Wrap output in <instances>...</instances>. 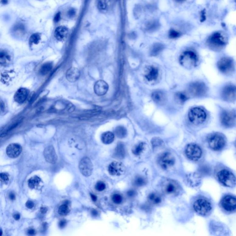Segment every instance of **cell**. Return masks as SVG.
I'll list each match as a JSON object with an SVG mask.
<instances>
[{"label":"cell","mask_w":236,"mask_h":236,"mask_svg":"<svg viewBox=\"0 0 236 236\" xmlns=\"http://www.w3.org/2000/svg\"><path fill=\"white\" fill-rule=\"evenodd\" d=\"M179 61L183 67L186 68L191 69L197 65L198 58L195 53L192 51H186L180 55Z\"/></svg>","instance_id":"cell-1"},{"label":"cell","mask_w":236,"mask_h":236,"mask_svg":"<svg viewBox=\"0 0 236 236\" xmlns=\"http://www.w3.org/2000/svg\"><path fill=\"white\" fill-rule=\"evenodd\" d=\"M189 121L195 124L199 125L203 123L206 118V114L203 109L200 107H195L190 109L188 113Z\"/></svg>","instance_id":"cell-2"},{"label":"cell","mask_w":236,"mask_h":236,"mask_svg":"<svg viewBox=\"0 0 236 236\" xmlns=\"http://www.w3.org/2000/svg\"><path fill=\"white\" fill-rule=\"evenodd\" d=\"M218 180L222 185L228 187H232L236 184L235 175L229 171L223 169L217 174Z\"/></svg>","instance_id":"cell-3"},{"label":"cell","mask_w":236,"mask_h":236,"mask_svg":"<svg viewBox=\"0 0 236 236\" xmlns=\"http://www.w3.org/2000/svg\"><path fill=\"white\" fill-rule=\"evenodd\" d=\"M220 119L223 127L226 128L231 127L236 124V113L230 110H223L221 112Z\"/></svg>","instance_id":"cell-4"},{"label":"cell","mask_w":236,"mask_h":236,"mask_svg":"<svg viewBox=\"0 0 236 236\" xmlns=\"http://www.w3.org/2000/svg\"><path fill=\"white\" fill-rule=\"evenodd\" d=\"M193 208L196 213L203 216H205L210 214L212 210V205L208 200L200 198L195 202Z\"/></svg>","instance_id":"cell-5"},{"label":"cell","mask_w":236,"mask_h":236,"mask_svg":"<svg viewBox=\"0 0 236 236\" xmlns=\"http://www.w3.org/2000/svg\"><path fill=\"white\" fill-rule=\"evenodd\" d=\"M208 144L211 149L215 151H220L225 147L226 141L224 137L220 134L211 135L208 139Z\"/></svg>","instance_id":"cell-6"},{"label":"cell","mask_w":236,"mask_h":236,"mask_svg":"<svg viewBox=\"0 0 236 236\" xmlns=\"http://www.w3.org/2000/svg\"><path fill=\"white\" fill-rule=\"evenodd\" d=\"M188 91L190 94L196 97H201L206 94L207 89L204 83L203 82H196L191 83L188 88Z\"/></svg>","instance_id":"cell-7"},{"label":"cell","mask_w":236,"mask_h":236,"mask_svg":"<svg viewBox=\"0 0 236 236\" xmlns=\"http://www.w3.org/2000/svg\"><path fill=\"white\" fill-rule=\"evenodd\" d=\"M219 70L224 74H229L234 71V65L232 59L229 57L221 58L217 63Z\"/></svg>","instance_id":"cell-8"},{"label":"cell","mask_w":236,"mask_h":236,"mask_svg":"<svg viewBox=\"0 0 236 236\" xmlns=\"http://www.w3.org/2000/svg\"><path fill=\"white\" fill-rule=\"evenodd\" d=\"M186 154L187 157L193 161H197L202 155L201 148L196 144H190L186 148Z\"/></svg>","instance_id":"cell-9"},{"label":"cell","mask_w":236,"mask_h":236,"mask_svg":"<svg viewBox=\"0 0 236 236\" xmlns=\"http://www.w3.org/2000/svg\"><path fill=\"white\" fill-rule=\"evenodd\" d=\"M221 98L226 102H231L236 99V86L232 84L225 86L221 91Z\"/></svg>","instance_id":"cell-10"},{"label":"cell","mask_w":236,"mask_h":236,"mask_svg":"<svg viewBox=\"0 0 236 236\" xmlns=\"http://www.w3.org/2000/svg\"><path fill=\"white\" fill-rule=\"evenodd\" d=\"M174 156L169 152H165L161 154L159 158V163L163 169H168L175 163Z\"/></svg>","instance_id":"cell-11"},{"label":"cell","mask_w":236,"mask_h":236,"mask_svg":"<svg viewBox=\"0 0 236 236\" xmlns=\"http://www.w3.org/2000/svg\"><path fill=\"white\" fill-rule=\"evenodd\" d=\"M164 193L169 195H175L179 193V185L177 182L172 180H168L164 182L162 186Z\"/></svg>","instance_id":"cell-12"},{"label":"cell","mask_w":236,"mask_h":236,"mask_svg":"<svg viewBox=\"0 0 236 236\" xmlns=\"http://www.w3.org/2000/svg\"><path fill=\"white\" fill-rule=\"evenodd\" d=\"M79 168L80 172L84 176H91L93 171V164L91 160L88 157L83 158L79 162Z\"/></svg>","instance_id":"cell-13"},{"label":"cell","mask_w":236,"mask_h":236,"mask_svg":"<svg viewBox=\"0 0 236 236\" xmlns=\"http://www.w3.org/2000/svg\"><path fill=\"white\" fill-rule=\"evenodd\" d=\"M221 204L225 210L233 211L236 210V197L232 196H226L222 198Z\"/></svg>","instance_id":"cell-14"},{"label":"cell","mask_w":236,"mask_h":236,"mask_svg":"<svg viewBox=\"0 0 236 236\" xmlns=\"http://www.w3.org/2000/svg\"><path fill=\"white\" fill-rule=\"evenodd\" d=\"M126 172V168L122 163L120 162L113 161L109 167V172L111 175L120 176Z\"/></svg>","instance_id":"cell-15"},{"label":"cell","mask_w":236,"mask_h":236,"mask_svg":"<svg viewBox=\"0 0 236 236\" xmlns=\"http://www.w3.org/2000/svg\"><path fill=\"white\" fill-rule=\"evenodd\" d=\"M209 43L211 47L214 49H219L225 45V41L222 36L219 34H216L210 38Z\"/></svg>","instance_id":"cell-16"},{"label":"cell","mask_w":236,"mask_h":236,"mask_svg":"<svg viewBox=\"0 0 236 236\" xmlns=\"http://www.w3.org/2000/svg\"><path fill=\"white\" fill-rule=\"evenodd\" d=\"M22 151V148L18 144H11L7 147L6 153L10 158H16L19 156Z\"/></svg>","instance_id":"cell-17"},{"label":"cell","mask_w":236,"mask_h":236,"mask_svg":"<svg viewBox=\"0 0 236 236\" xmlns=\"http://www.w3.org/2000/svg\"><path fill=\"white\" fill-rule=\"evenodd\" d=\"M44 156L46 161L49 163L54 164L57 161V156L52 146H50L45 148L44 151Z\"/></svg>","instance_id":"cell-18"},{"label":"cell","mask_w":236,"mask_h":236,"mask_svg":"<svg viewBox=\"0 0 236 236\" xmlns=\"http://www.w3.org/2000/svg\"><path fill=\"white\" fill-rule=\"evenodd\" d=\"M94 89L95 92L97 95L102 96L106 94L108 92L109 85L105 81L100 80L95 83Z\"/></svg>","instance_id":"cell-19"},{"label":"cell","mask_w":236,"mask_h":236,"mask_svg":"<svg viewBox=\"0 0 236 236\" xmlns=\"http://www.w3.org/2000/svg\"><path fill=\"white\" fill-rule=\"evenodd\" d=\"M152 98L157 104L163 105L167 102L166 94L161 91H154L152 94Z\"/></svg>","instance_id":"cell-20"},{"label":"cell","mask_w":236,"mask_h":236,"mask_svg":"<svg viewBox=\"0 0 236 236\" xmlns=\"http://www.w3.org/2000/svg\"><path fill=\"white\" fill-rule=\"evenodd\" d=\"M80 72L78 69L75 68H70L66 73V78L68 81L75 82L79 78Z\"/></svg>","instance_id":"cell-21"},{"label":"cell","mask_w":236,"mask_h":236,"mask_svg":"<svg viewBox=\"0 0 236 236\" xmlns=\"http://www.w3.org/2000/svg\"><path fill=\"white\" fill-rule=\"evenodd\" d=\"M28 95L27 91L26 88H19L14 95V101L19 103H23L27 98Z\"/></svg>","instance_id":"cell-22"},{"label":"cell","mask_w":236,"mask_h":236,"mask_svg":"<svg viewBox=\"0 0 236 236\" xmlns=\"http://www.w3.org/2000/svg\"><path fill=\"white\" fill-rule=\"evenodd\" d=\"M68 29L65 26L57 27L54 32V36L58 41H63L67 37Z\"/></svg>","instance_id":"cell-23"},{"label":"cell","mask_w":236,"mask_h":236,"mask_svg":"<svg viewBox=\"0 0 236 236\" xmlns=\"http://www.w3.org/2000/svg\"><path fill=\"white\" fill-rule=\"evenodd\" d=\"M125 154L126 151L124 144L122 143H119L115 149L114 155L117 158L123 159L125 157Z\"/></svg>","instance_id":"cell-24"},{"label":"cell","mask_w":236,"mask_h":236,"mask_svg":"<svg viewBox=\"0 0 236 236\" xmlns=\"http://www.w3.org/2000/svg\"><path fill=\"white\" fill-rule=\"evenodd\" d=\"M159 75V71L157 68L154 67H151L150 68V70L147 75H146V78L151 81L152 80H155L158 78Z\"/></svg>","instance_id":"cell-25"},{"label":"cell","mask_w":236,"mask_h":236,"mask_svg":"<svg viewBox=\"0 0 236 236\" xmlns=\"http://www.w3.org/2000/svg\"><path fill=\"white\" fill-rule=\"evenodd\" d=\"M114 139V134L110 131H107L102 134L101 139L104 144H108L113 142Z\"/></svg>","instance_id":"cell-26"},{"label":"cell","mask_w":236,"mask_h":236,"mask_svg":"<svg viewBox=\"0 0 236 236\" xmlns=\"http://www.w3.org/2000/svg\"><path fill=\"white\" fill-rule=\"evenodd\" d=\"M11 61V57L7 52L1 51L0 54V63L2 65H7Z\"/></svg>","instance_id":"cell-27"},{"label":"cell","mask_w":236,"mask_h":236,"mask_svg":"<svg viewBox=\"0 0 236 236\" xmlns=\"http://www.w3.org/2000/svg\"><path fill=\"white\" fill-rule=\"evenodd\" d=\"M149 202L153 204H158L161 202V196L156 193H152L148 196Z\"/></svg>","instance_id":"cell-28"},{"label":"cell","mask_w":236,"mask_h":236,"mask_svg":"<svg viewBox=\"0 0 236 236\" xmlns=\"http://www.w3.org/2000/svg\"><path fill=\"white\" fill-rule=\"evenodd\" d=\"M115 135L119 138H123L126 137L127 135V130L124 127L122 126H119L115 128Z\"/></svg>","instance_id":"cell-29"},{"label":"cell","mask_w":236,"mask_h":236,"mask_svg":"<svg viewBox=\"0 0 236 236\" xmlns=\"http://www.w3.org/2000/svg\"><path fill=\"white\" fill-rule=\"evenodd\" d=\"M163 49H164V46L161 44H154L151 50V54L152 56H156L159 54Z\"/></svg>","instance_id":"cell-30"},{"label":"cell","mask_w":236,"mask_h":236,"mask_svg":"<svg viewBox=\"0 0 236 236\" xmlns=\"http://www.w3.org/2000/svg\"><path fill=\"white\" fill-rule=\"evenodd\" d=\"M41 181V179L38 176H34L29 180V187L31 189L35 188L39 185Z\"/></svg>","instance_id":"cell-31"},{"label":"cell","mask_w":236,"mask_h":236,"mask_svg":"<svg viewBox=\"0 0 236 236\" xmlns=\"http://www.w3.org/2000/svg\"><path fill=\"white\" fill-rule=\"evenodd\" d=\"M175 98L177 102L179 103H183L188 99V96L186 93L179 92L175 94Z\"/></svg>","instance_id":"cell-32"},{"label":"cell","mask_w":236,"mask_h":236,"mask_svg":"<svg viewBox=\"0 0 236 236\" xmlns=\"http://www.w3.org/2000/svg\"><path fill=\"white\" fill-rule=\"evenodd\" d=\"M52 68V66L51 64L50 63H45L41 67L39 72L42 75H45L50 71Z\"/></svg>","instance_id":"cell-33"},{"label":"cell","mask_w":236,"mask_h":236,"mask_svg":"<svg viewBox=\"0 0 236 236\" xmlns=\"http://www.w3.org/2000/svg\"><path fill=\"white\" fill-rule=\"evenodd\" d=\"M144 143L142 142L135 146L132 150L133 153L136 155H140L144 149Z\"/></svg>","instance_id":"cell-34"},{"label":"cell","mask_w":236,"mask_h":236,"mask_svg":"<svg viewBox=\"0 0 236 236\" xmlns=\"http://www.w3.org/2000/svg\"><path fill=\"white\" fill-rule=\"evenodd\" d=\"M146 184V180L144 177L138 176L134 180V185L137 187H141Z\"/></svg>","instance_id":"cell-35"},{"label":"cell","mask_w":236,"mask_h":236,"mask_svg":"<svg viewBox=\"0 0 236 236\" xmlns=\"http://www.w3.org/2000/svg\"><path fill=\"white\" fill-rule=\"evenodd\" d=\"M40 40H41V36L39 34H34L29 38V43L31 44H37L40 42Z\"/></svg>","instance_id":"cell-36"},{"label":"cell","mask_w":236,"mask_h":236,"mask_svg":"<svg viewBox=\"0 0 236 236\" xmlns=\"http://www.w3.org/2000/svg\"><path fill=\"white\" fill-rule=\"evenodd\" d=\"M69 212V209L68 206L66 204H63L61 206L59 207V210H58V213L59 214L61 215H67L68 214Z\"/></svg>","instance_id":"cell-37"},{"label":"cell","mask_w":236,"mask_h":236,"mask_svg":"<svg viewBox=\"0 0 236 236\" xmlns=\"http://www.w3.org/2000/svg\"><path fill=\"white\" fill-rule=\"evenodd\" d=\"M113 202L116 204H120L123 202V197L119 194L116 193L112 196Z\"/></svg>","instance_id":"cell-38"},{"label":"cell","mask_w":236,"mask_h":236,"mask_svg":"<svg viewBox=\"0 0 236 236\" xmlns=\"http://www.w3.org/2000/svg\"><path fill=\"white\" fill-rule=\"evenodd\" d=\"M158 26V24L157 22L153 21L148 23L146 25V29L148 31L151 32L155 30Z\"/></svg>","instance_id":"cell-39"},{"label":"cell","mask_w":236,"mask_h":236,"mask_svg":"<svg viewBox=\"0 0 236 236\" xmlns=\"http://www.w3.org/2000/svg\"><path fill=\"white\" fill-rule=\"evenodd\" d=\"M95 188L98 191H103L106 188V185L102 181H99L95 185Z\"/></svg>","instance_id":"cell-40"},{"label":"cell","mask_w":236,"mask_h":236,"mask_svg":"<svg viewBox=\"0 0 236 236\" xmlns=\"http://www.w3.org/2000/svg\"><path fill=\"white\" fill-rule=\"evenodd\" d=\"M98 8L102 11L105 10L107 9V4L104 1L101 0L98 4Z\"/></svg>","instance_id":"cell-41"},{"label":"cell","mask_w":236,"mask_h":236,"mask_svg":"<svg viewBox=\"0 0 236 236\" xmlns=\"http://www.w3.org/2000/svg\"><path fill=\"white\" fill-rule=\"evenodd\" d=\"M169 37L170 38H175L179 37V36H180V34L178 32L174 30V29H172V30H171L170 32H169Z\"/></svg>","instance_id":"cell-42"},{"label":"cell","mask_w":236,"mask_h":236,"mask_svg":"<svg viewBox=\"0 0 236 236\" xmlns=\"http://www.w3.org/2000/svg\"><path fill=\"white\" fill-rule=\"evenodd\" d=\"M1 177V180L2 182L3 183H7L9 181V178L8 175L5 173H1L0 175Z\"/></svg>","instance_id":"cell-43"},{"label":"cell","mask_w":236,"mask_h":236,"mask_svg":"<svg viewBox=\"0 0 236 236\" xmlns=\"http://www.w3.org/2000/svg\"><path fill=\"white\" fill-rule=\"evenodd\" d=\"M26 206L28 209H32L34 206V203L31 201H27L26 203Z\"/></svg>","instance_id":"cell-44"},{"label":"cell","mask_w":236,"mask_h":236,"mask_svg":"<svg viewBox=\"0 0 236 236\" xmlns=\"http://www.w3.org/2000/svg\"><path fill=\"white\" fill-rule=\"evenodd\" d=\"M128 196L130 197H132L135 196L136 194L135 191L134 190H130L127 193Z\"/></svg>","instance_id":"cell-45"},{"label":"cell","mask_w":236,"mask_h":236,"mask_svg":"<svg viewBox=\"0 0 236 236\" xmlns=\"http://www.w3.org/2000/svg\"><path fill=\"white\" fill-rule=\"evenodd\" d=\"M66 225V221L65 220H61L60 221V222H59V227H60L61 228L65 227Z\"/></svg>","instance_id":"cell-46"},{"label":"cell","mask_w":236,"mask_h":236,"mask_svg":"<svg viewBox=\"0 0 236 236\" xmlns=\"http://www.w3.org/2000/svg\"><path fill=\"white\" fill-rule=\"evenodd\" d=\"M9 197L10 199L12 200H14L16 199V195L13 193H11L9 195Z\"/></svg>","instance_id":"cell-47"},{"label":"cell","mask_w":236,"mask_h":236,"mask_svg":"<svg viewBox=\"0 0 236 236\" xmlns=\"http://www.w3.org/2000/svg\"><path fill=\"white\" fill-rule=\"evenodd\" d=\"M28 233L29 235H33L35 233V230L33 229H30L28 231Z\"/></svg>","instance_id":"cell-48"},{"label":"cell","mask_w":236,"mask_h":236,"mask_svg":"<svg viewBox=\"0 0 236 236\" xmlns=\"http://www.w3.org/2000/svg\"><path fill=\"white\" fill-rule=\"evenodd\" d=\"M47 210H47V208H45V207H42L40 209V211L42 213H45L47 212Z\"/></svg>","instance_id":"cell-49"},{"label":"cell","mask_w":236,"mask_h":236,"mask_svg":"<svg viewBox=\"0 0 236 236\" xmlns=\"http://www.w3.org/2000/svg\"><path fill=\"white\" fill-rule=\"evenodd\" d=\"M60 18V14L59 13H57L54 18V20L56 22H57V21H59Z\"/></svg>","instance_id":"cell-50"},{"label":"cell","mask_w":236,"mask_h":236,"mask_svg":"<svg viewBox=\"0 0 236 236\" xmlns=\"http://www.w3.org/2000/svg\"><path fill=\"white\" fill-rule=\"evenodd\" d=\"M20 215H19V213H16V214H15L13 215V218H14L15 220H19V219H20Z\"/></svg>","instance_id":"cell-51"},{"label":"cell","mask_w":236,"mask_h":236,"mask_svg":"<svg viewBox=\"0 0 236 236\" xmlns=\"http://www.w3.org/2000/svg\"><path fill=\"white\" fill-rule=\"evenodd\" d=\"M91 196L92 200L94 202H95V201H96V200H97V197H96V196L95 195L91 194Z\"/></svg>","instance_id":"cell-52"},{"label":"cell","mask_w":236,"mask_h":236,"mask_svg":"<svg viewBox=\"0 0 236 236\" xmlns=\"http://www.w3.org/2000/svg\"><path fill=\"white\" fill-rule=\"evenodd\" d=\"M92 213L93 216H97V214H98V212L96 210H92Z\"/></svg>","instance_id":"cell-53"},{"label":"cell","mask_w":236,"mask_h":236,"mask_svg":"<svg viewBox=\"0 0 236 236\" xmlns=\"http://www.w3.org/2000/svg\"><path fill=\"white\" fill-rule=\"evenodd\" d=\"M176 1L179 2H181L184 1V0H176Z\"/></svg>","instance_id":"cell-54"}]
</instances>
